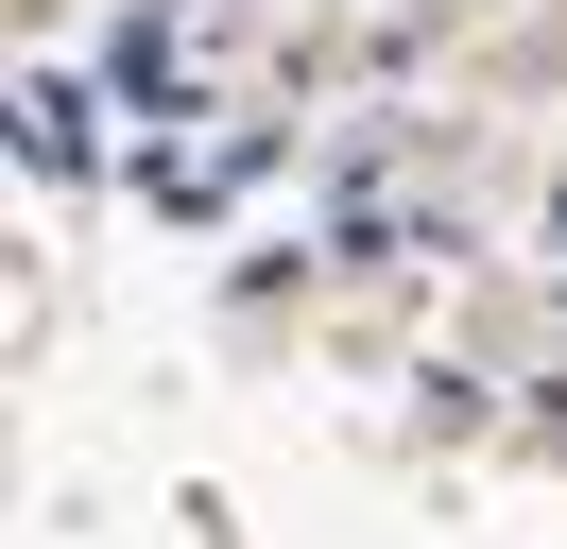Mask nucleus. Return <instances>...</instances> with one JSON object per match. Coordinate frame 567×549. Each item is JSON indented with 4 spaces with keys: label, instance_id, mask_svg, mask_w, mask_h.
Listing matches in <instances>:
<instances>
[]
</instances>
